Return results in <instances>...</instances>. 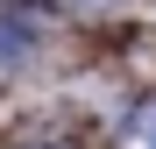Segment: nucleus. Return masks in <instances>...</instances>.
<instances>
[{"label": "nucleus", "instance_id": "nucleus-2", "mask_svg": "<svg viewBox=\"0 0 156 149\" xmlns=\"http://www.w3.org/2000/svg\"><path fill=\"white\" fill-rule=\"evenodd\" d=\"M36 149H64V142H36Z\"/></svg>", "mask_w": 156, "mask_h": 149}, {"label": "nucleus", "instance_id": "nucleus-1", "mask_svg": "<svg viewBox=\"0 0 156 149\" xmlns=\"http://www.w3.org/2000/svg\"><path fill=\"white\" fill-rule=\"evenodd\" d=\"M121 149H156V92L128 107V121H121Z\"/></svg>", "mask_w": 156, "mask_h": 149}]
</instances>
